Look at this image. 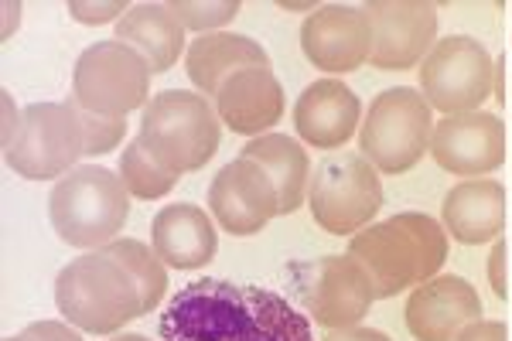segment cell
Segmentation results:
<instances>
[{
	"instance_id": "1",
	"label": "cell",
	"mask_w": 512,
	"mask_h": 341,
	"mask_svg": "<svg viewBox=\"0 0 512 341\" xmlns=\"http://www.w3.org/2000/svg\"><path fill=\"white\" fill-rule=\"evenodd\" d=\"M161 341H315L304 314L274 290L233 280H195L164 307Z\"/></svg>"
},
{
	"instance_id": "2",
	"label": "cell",
	"mask_w": 512,
	"mask_h": 341,
	"mask_svg": "<svg viewBox=\"0 0 512 341\" xmlns=\"http://www.w3.org/2000/svg\"><path fill=\"white\" fill-rule=\"evenodd\" d=\"M349 256L373 280L376 301L420 287L448 260V232L424 212H400L349 239Z\"/></svg>"
},
{
	"instance_id": "3",
	"label": "cell",
	"mask_w": 512,
	"mask_h": 341,
	"mask_svg": "<svg viewBox=\"0 0 512 341\" xmlns=\"http://www.w3.org/2000/svg\"><path fill=\"white\" fill-rule=\"evenodd\" d=\"M222 140V120L212 103L198 93L168 89L151 96L140 116L137 144L171 174L198 171L216 157Z\"/></svg>"
},
{
	"instance_id": "4",
	"label": "cell",
	"mask_w": 512,
	"mask_h": 341,
	"mask_svg": "<svg viewBox=\"0 0 512 341\" xmlns=\"http://www.w3.org/2000/svg\"><path fill=\"white\" fill-rule=\"evenodd\" d=\"M55 304L72 328L89 335H113L144 314L137 280L103 253H86L62 266L55 280Z\"/></svg>"
},
{
	"instance_id": "5",
	"label": "cell",
	"mask_w": 512,
	"mask_h": 341,
	"mask_svg": "<svg viewBox=\"0 0 512 341\" xmlns=\"http://www.w3.org/2000/svg\"><path fill=\"white\" fill-rule=\"evenodd\" d=\"M130 215V191L120 174L82 164L55 181L48 198V219L62 243L76 249H103Z\"/></svg>"
},
{
	"instance_id": "6",
	"label": "cell",
	"mask_w": 512,
	"mask_h": 341,
	"mask_svg": "<svg viewBox=\"0 0 512 341\" xmlns=\"http://www.w3.org/2000/svg\"><path fill=\"white\" fill-rule=\"evenodd\" d=\"M431 137V103L417 89L396 86L369 106L366 123L359 127V151L379 174H403L431 151Z\"/></svg>"
},
{
	"instance_id": "7",
	"label": "cell",
	"mask_w": 512,
	"mask_h": 341,
	"mask_svg": "<svg viewBox=\"0 0 512 341\" xmlns=\"http://www.w3.org/2000/svg\"><path fill=\"white\" fill-rule=\"evenodd\" d=\"M79 157H86V133L69 99L24 106L11 144H4L7 168L28 181H59L79 168Z\"/></svg>"
},
{
	"instance_id": "8",
	"label": "cell",
	"mask_w": 512,
	"mask_h": 341,
	"mask_svg": "<svg viewBox=\"0 0 512 341\" xmlns=\"http://www.w3.org/2000/svg\"><path fill=\"white\" fill-rule=\"evenodd\" d=\"M151 65L123 41H99L76 58L69 103L96 116L123 120L130 110L151 103Z\"/></svg>"
},
{
	"instance_id": "9",
	"label": "cell",
	"mask_w": 512,
	"mask_h": 341,
	"mask_svg": "<svg viewBox=\"0 0 512 341\" xmlns=\"http://www.w3.org/2000/svg\"><path fill=\"white\" fill-rule=\"evenodd\" d=\"M284 277L291 284L294 301L304 307V314H311L321 328L332 331L359 328V321L366 318L376 301L373 280L349 253L291 263Z\"/></svg>"
},
{
	"instance_id": "10",
	"label": "cell",
	"mask_w": 512,
	"mask_h": 341,
	"mask_svg": "<svg viewBox=\"0 0 512 341\" xmlns=\"http://www.w3.org/2000/svg\"><path fill=\"white\" fill-rule=\"evenodd\" d=\"M311 219L332 236H355L383 209V181L362 154H332L308 185Z\"/></svg>"
},
{
	"instance_id": "11",
	"label": "cell",
	"mask_w": 512,
	"mask_h": 341,
	"mask_svg": "<svg viewBox=\"0 0 512 341\" xmlns=\"http://www.w3.org/2000/svg\"><path fill=\"white\" fill-rule=\"evenodd\" d=\"M495 58L482 41L468 35H451L434 45V52L420 62V89L431 110L448 116L478 113V106L492 96Z\"/></svg>"
},
{
	"instance_id": "12",
	"label": "cell",
	"mask_w": 512,
	"mask_h": 341,
	"mask_svg": "<svg viewBox=\"0 0 512 341\" xmlns=\"http://www.w3.org/2000/svg\"><path fill=\"white\" fill-rule=\"evenodd\" d=\"M373 28L369 62L383 72H407L424 62L437 45V7L420 0H373L362 4Z\"/></svg>"
},
{
	"instance_id": "13",
	"label": "cell",
	"mask_w": 512,
	"mask_h": 341,
	"mask_svg": "<svg viewBox=\"0 0 512 341\" xmlns=\"http://www.w3.org/2000/svg\"><path fill=\"white\" fill-rule=\"evenodd\" d=\"M209 209L229 236H256L280 215V195L270 174L239 154L209 185Z\"/></svg>"
},
{
	"instance_id": "14",
	"label": "cell",
	"mask_w": 512,
	"mask_h": 341,
	"mask_svg": "<svg viewBox=\"0 0 512 341\" xmlns=\"http://www.w3.org/2000/svg\"><path fill=\"white\" fill-rule=\"evenodd\" d=\"M431 157L448 174L482 178L506 161V123L495 113H461L434 123Z\"/></svg>"
},
{
	"instance_id": "15",
	"label": "cell",
	"mask_w": 512,
	"mask_h": 341,
	"mask_svg": "<svg viewBox=\"0 0 512 341\" xmlns=\"http://www.w3.org/2000/svg\"><path fill=\"white\" fill-rule=\"evenodd\" d=\"M301 48L321 72H355L373 55V28L362 7L321 4L301 28Z\"/></svg>"
},
{
	"instance_id": "16",
	"label": "cell",
	"mask_w": 512,
	"mask_h": 341,
	"mask_svg": "<svg viewBox=\"0 0 512 341\" xmlns=\"http://www.w3.org/2000/svg\"><path fill=\"white\" fill-rule=\"evenodd\" d=\"M478 318H482V301L475 287L454 273L414 287L407 301V328L417 341H454Z\"/></svg>"
},
{
	"instance_id": "17",
	"label": "cell",
	"mask_w": 512,
	"mask_h": 341,
	"mask_svg": "<svg viewBox=\"0 0 512 341\" xmlns=\"http://www.w3.org/2000/svg\"><path fill=\"white\" fill-rule=\"evenodd\" d=\"M359 113V96L345 82L318 79L294 103V127L308 147L335 151V147L349 144V137L359 127Z\"/></svg>"
},
{
	"instance_id": "18",
	"label": "cell",
	"mask_w": 512,
	"mask_h": 341,
	"mask_svg": "<svg viewBox=\"0 0 512 341\" xmlns=\"http://www.w3.org/2000/svg\"><path fill=\"white\" fill-rule=\"evenodd\" d=\"M151 249L171 270H202L216 260L219 232L198 205H168L151 222Z\"/></svg>"
},
{
	"instance_id": "19",
	"label": "cell",
	"mask_w": 512,
	"mask_h": 341,
	"mask_svg": "<svg viewBox=\"0 0 512 341\" xmlns=\"http://www.w3.org/2000/svg\"><path fill=\"white\" fill-rule=\"evenodd\" d=\"M222 127L243 137H263L284 116V89L270 69H243L222 82L216 96Z\"/></svg>"
},
{
	"instance_id": "20",
	"label": "cell",
	"mask_w": 512,
	"mask_h": 341,
	"mask_svg": "<svg viewBox=\"0 0 512 341\" xmlns=\"http://www.w3.org/2000/svg\"><path fill=\"white\" fill-rule=\"evenodd\" d=\"M444 229L458 243L482 246L499 239L506 226V188L495 178H468L448 191L441 205Z\"/></svg>"
},
{
	"instance_id": "21",
	"label": "cell",
	"mask_w": 512,
	"mask_h": 341,
	"mask_svg": "<svg viewBox=\"0 0 512 341\" xmlns=\"http://www.w3.org/2000/svg\"><path fill=\"white\" fill-rule=\"evenodd\" d=\"M185 69H188V79L195 82L198 93L205 99L209 96L216 99L222 82L233 79L236 72L270 69V55L263 52L253 38L216 31V35H198L192 45H188Z\"/></svg>"
},
{
	"instance_id": "22",
	"label": "cell",
	"mask_w": 512,
	"mask_h": 341,
	"mask_svg": "<svg viewBox=\"0 0 512 341\" xmlns=\"http://www.w3.org/2000/svg\"><path fill=\"white\" fill-rule=\"evenodd\" d=\"M117 41L147 58L154 76L175 69L185 52V24L171 14L168 4H134L117 21Z\"/></svg>"
},
{
	"instance_id": "23",
	"label": "cell",
	"mask_w": 512,
	"mask_h": 341,
	"mask_svg": "<svg viewBox=\"0 0 512 341\" xmlns=\"http://www.w3.org/2000/svg\"><path fill=\"white\" fill-rule=\"evenodd\" d=\"M243 157H250V161H256L270 174V181H274L280 195V215H294L301 209L311 185V164L308 151L294 137H287V133H263V137H253L243 147Z\"/></svg>"
},
{
	"instance_id": "24",
	"label": "cell",
	"mask_w": 512,
	"mask_h": 341,
	"mask_svg": "<svg viewBox=\"0 0 512 341\" xmlns=\"http://www.w3.org/2000/svg\"><path fill=\"white\" fill-rule=\"evenodd\" d=\"M99 253L117 260L137 280L140 297H144V314L158 311V301L168 294V266L158 260V253L151 246H144L140 239H113Z\"/></svg>"
},
{
	"instance_id": "25",
	"label": "cell",
	"mask_w": 512,
	"mask_h": 341,
	"mask_svg": "<svg viewBox=\"0 0 512 341\" xmlns=\"http://www.w3.org/2000/svg\"><path fill=\"white\" fill-rule=\"evenodd\" d=\"M120 178H123V185H127L130 195L140 198V202L164 198L171 188L178 185V174H171V171H164L161 164H154L151 154H147L137 140L120 154Z\"/></svg>"
},
{
	"instance_id": "26",
	"label": "cell",
	"mask_w": 512,
	"mask_h": 341,
	"mask_svg": "<svg viewBox=\"0 0 512 341\" xmlns=\"http://www.w3.org/2000/svg\"><path fill=\"white\" fill-rule=\"evenodd\" d=\"M171 14L185 24V31H202L216 35V28L229 24L239 14V0H222V4H195V0H171Z\"/></svg>"
},
{
	"instance_id": "27",
	"label": "cell",
	"mask_w": 512,
	"mask_h": 341,
	"mask_svg": "<svg viewBox=\"0 0 512 341\" xmlns=\"http://www.w3.org/2000/svg\"><path fill=\"white\" fill-rule=\"evenodd\" d=\"M79 123H82V133H86V157H103L110 151H117L120 140L127 137V120H117V116H96V113H86L79 110Z\"/></svg>"
},
{
	"instance_id": "28",
	"label": "cell",
	"mask_w": 512,
	"mask_h": 341,
	"mask_svg": "<svg viewBox=\"0 0 512 341\" xmlns=\"http://www.w3.org/2000/svg\"><path fill=\"white\" fill-rule=\"evenodd\" d=\"M134 4H127V0H117V4H82V0H72L69 4V14L82 24H106L113 18H123V14L130 11Z\"/></svg>"
},
{
	"instance_id": "29",
	"label": "cell",
	"mask_w": 512,
	"mask_h": 341,
	"mask_svg": "<svg viewBox=\"0 0 512 341\" xmlns=\"http://www.w3.org/2000/svg\"><path fill=\"white\" fill-rule=\"evenodd\" d=\"M506 243L502 239H495L492 243V253H489V284L495 290V297L499 301H506L509 297V280H506Z\"/></svg>"
},
{
	"instance_id": "30",
	"label": "cell",
	"mask_w": 512,
	"mask_h": 341,
	"mask_svg": "<svg viewBox=\"0 0 512 341\" xmlns=\"http://www.w3.org/2000/svg\"><path fill=\"white\" fill-rule=\"evenodd\" d=\"M24 335L35 341H82L69 321H35L24 328Z\"/></svg>"
},
{
	"instance_id": "31",
	"label": "cell",
	"mask_w": 512,
	"mask_h": 341,
	"mask_svg": "<svg viewBox=\"0 0 512 341\" xmlns=\"http://www.w3.org/2000/svg\"><path fill=\"white\" fill-rule=\"evenodd\" d=\"M506 335H509V331H506V324H502V321L478 318V321L468 324V328L461 331L454 341H506Z\"/></svg>"
},
{
	"instance_id": "32",
	"label": "cell",
	"mask_w": 512,
	"mask_h": 341,
	"mask_svg": "<svg viewBox=\"0 0 512 341\" xmlns=\"http://www.w3.org/2000/svg\"><path fill=\"white\" fill-rule=\"evenodd\" d=\"M325 341H390V335L376 328H342V331H332Z\"/></svg>"
},
{
	"instance_id": "33",
	"label": "cell",
	"mask_w": 512,
	"mask_h": 341,
	"mask_svg": "<svg viewBox=\"0 0 512 341\" xmlns=\"http://www.w3.org/2000/svg\"><path fill=\"white\" fill-rule=\"evenodd\" d=\"M0 103H4V144H11V137H14V130H18V123H21V113H18V106H14V96L7 93H0Z\"/></svg>"
},
{
	"instance_id": "34",
	"label": "cell",
	"mask_w": 512,
	"mask_h": 341,
	"mask_svg": "<svg viewBox=\"0 0 512 341\" xmlns=\"http://www.w3.org/2000/svg\"><path fill=\"white\" fill-rule=\"evenodd\" d=\"M492 99H495V103H506V55H499V58H495Z\"/></svg>"
},
{
	"instance_id": "35",
	"label": "cell",
	"mask_w": 512,
	"mask_h": 341,
	"mask_svg": "<svg viewBox=\"0 0 512 341\" xmlns=\"http://www.w3.org/2000/svg\"><path fill=\"white\" fill-rule=\"evenodd\" d=\"M21 14H24L21 4H14V0H11V4H4V41L14 35V24L21 21Z\"/></svg>"
},
{
	"instance_id": "36",
	"label": "cell",
	"mask_w": 512,
	"mask_h": 341,
	"mask_svg": "<svg viewBox=\"0 0 512 341\" xmlns=\"http://www.w3.org/2000/svg\"><path fill=\"white\" fill-rule=\"evenodd\" d=\"M280 7H284V11H311V14H315L321 4H291V0H284Z\"/></svg>"
},
{
	"instance_id": "37",
	"label": "cell",
	"mask_w": 512,
	"mask_h": 341,
	"mask_svg": "<svg viewBox=\"0 0 512 341\" xmlns=\"http://www.w3.org/2000/svg\"><path fill=\"white\" fill-rule=\"evenodd\" d=\"M110 341H151L147 335H117V338H110Z\"/></svg>"
},
{
	"instance_id": "38",
	"label": "cell",
	"mask_w": 512,
	"mask_h": 341,
	"mask_svg": "<svg viewBox=\"0 0 512 341\" xmlns=\"http://www.w3.org/2000/svg\"><path fill=\"white\" fill-rule=\"evenodd\" d=\"M4 341H35V338H28V335H14V338H4Z\"/></svg>"
}]
</instances>
